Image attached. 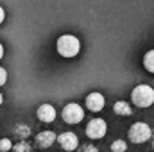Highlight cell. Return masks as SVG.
Listing matches in <instances>:
<instances>
[{"label":"cell","mask_w":154,"mask_h":152,"mask_svg":"<svg viewBox=\"0 0 154 152\" xmlns=\"http://www.w3.org/2000/svg\"><path fill=\"white\" fill-rule=\"evenodd\" d=\"M131 99H133V104L138 106V108H149L154 104V90L147 84H140L133 90L131 93Z\"/></svg>","instance_id":"6da1fadb"},{"label":"cell","mask_w":154,"mask_h":152,"mask_svg":"<svg viewBox=\"0 0 154 152\" xmlns=\"http://www.w3.org/2000/svg\"><path fill=\"white\" fill-rule=\"evenodd\" d=\"M81 50V43L75 36H70V34H65L57 39V52L63 56V57H74L79 54Z\"/></svg>","instance_id":"7a4b0ae2"},{"label":"cell","mask_w":154,"mask_h":152,"mask_svg":"<svg viewBox=\"0 0 154 152\" xmlns=\"http://www.w3.org/2000/svg\"><path fill=\"white\" fill-rule=\"evenodd\" d=\"M151 136H152V131H151V127H149L147 123H143V122H136V123H133L131 129H129V140H131L133 143H143V141H147Z\"/></svg>","instance_id":"3957f363"},{"label":"cell","mask_w":154,"mask_h":152,"mask_svg":"<svg viewBox=\"0 0 154 152\" xmlns=\"http://www.w3.org/2000/svg\"><path fill=\"white\" fill-rule=\"evenodd\" d=\"M106 131H108V125H106V122H104L102 118H93V120H90L88 125H86V134H88V138H91V140H100V138H104Z\"/></svg>","instance_id":"277c9868"},{"label":"cell","mask_w":154,"mask_h":152,"mask_svg":"<svg viewBox=\"0 0 154 152\" xmlns=\"http://www.w3.org/2000/svg\"><path fill=\"white\" fill-rule=\"evenodd\" d=\"M84 118V111L79 104H68L63 109V120L66 123H79Z\"/></svg>","instance_id":"5b68a950"},{"label":"cell","mask_w":154,"mask_h":152,"mask_svg":"<svg viewBox=\"0 0 154 152\" xmlns=\"http://www.w3.org/2000/svg\"><path fill=\"white\" fill-rule=\"evenodd\" d=\"M57 141H59V145L65 150H75L77 145H79V140H77V136L74 132H63V134H59Z\"/></svg>","instance_id":"8992f818"},{"label":"cell","mask_w":154,"mask_h":152,"mask_svg":"<svg viewBox=\"0 0 154 152\" xmlns=\"http://www.w3.org/2000/svg\"><path fill=\"white\" fill-rule=\"evenodd\" d=\"M104 104H106V100H104V97L100 93H90L86 97V108L90 111H95L97 113V111H100L104 108Z\"/></svg>","instance_id":"52a82bcc"},{"label":"cell","mask_w":154,"mask_h":152,"mask_svg":"<svg viewBox=\"0 0 154 152\" xmlns=\"http://www.w3.org/2000/svg\"><path fill=\"white\" fill-rule=\"evenodd\" d=\"M36 114H38L39 120L45 122V123H50V122L56 120V109H54L50 104H43V106H39Z\"/></svg>","instance_id":"ba28073f"},{"label":"cell","mask_w":154,"mask_h":152,"mask_svg":"<svg viewBox=\"0 0 154 152\" xmlns=\"http://www.w3.org/2000/svg\"><path fill=\"white\" fill-rule=\"evenodd\" d=\"M36 141H38V145L41 149H47V147H50L56 141V134L52 131H43V132H39L36 136Z\"/></svg>","instance_id":"9c48e42d"},{"label":"cell","mask_w":154,"mask_h":152,"mask_svg":"<svg viewBox=\"0 0 154 152\" xmlns=\"http://www.w3.org/2000/svg\"><path fill=\"white\" fill-rule=\"evenodd\" d=\"M113 109H115V113L120 114V116H129V114H131V106H129L127 102H124V100H118L115 106H113Z\"/></svg>","instance_id":"30bf717a"},{"label":"cell","mask_w":154,"mask_h":152,"mask_svg":"<svg viewBox=\"0 0 154 152\" xmlns=\"http://www.w3.org/2000/svg\"><path fill=\"white\" fill-rule=\"evenodd\" d=\"M143 66H145L151 74H154V50H149V52L145 54V57H143Z\"/></svg>","instance_id":"8fae6325"},{"label":"cell","mask_w":154,"mask_h":152,"mask_svg":"<svg viewBox=\"0 0 154 152\" xmlns=\"http://www.w3.org/2000/svg\"><path fill=\"white\" fill-rule=\"evenodd\" d=\"M125 149H127V145H125L124 140H116V141H113V145H111V150L113 152H124Z\"/></svg>","instance_id":"7c38bea8"},{"label":"cell","mask_w":154,"mask_h":152,"mask_svg":"<svg viewBox=\"0 0 154 152\" xmlns=\"http://www.w3.org/2000/svg\"><path fill=\"white\" fill-rule=\"evenodd\" d=\"M13 145H11V140H7V138H4V140H0V150L2 152H5V150H9Z\"/></svg>","instance_id":"4fadbf2b"},{"label":"cell","mask_w":154,"mask_h":152,"mask_svg":"<svg viewBox=\"0 0 154 152\" xmlns=\"http://www.w3.org/2000/svg\"><path fill=\"white\" fill-rule=\"evenodd\" d=\"M16 132H18L20 136H23V138H25V136H29V132H31V129H29L27 125H18V129H16Z\"/></svg>","instance_id":"5bb4252c"},{"label":"cell","mask_w":154,"mask_h":152,"mask_svg":"<svg viewBox=\"0 0 154 152\" xmlns=\"http://www.w3.org/2000/svg\"><path fill=\"white\" fill-rule=\"evenodd\" d=\"M14 150H18V152H23V150H31V147H29V145H27V143H18V145H16V147H14Z\"/></svg>","instance_id":"9a60e30c"},{"label":"cell","mask_w":154,"mask_h":152,"mask_svg":"<svg viewBox=\"0 0 154 152\" xmlns=\"http://www.w3.org/2000/svg\"><path fill=\"white\" fill-rule=\"evenodd\" d=\"M5 81H7V72L0 66V86H4V84H5Z\"/></svg>","instance_id":"2e32d148"},{"label":"cell","mask_w":154,"mask_h":152,"mask_svg":"<svg viewBox=\"0 0 154 152\" xmlns=\"http://www.w3.org/2000/svg\"><path fill=\"white\" fill-rule=\"evenodd\" d=\"M4 18H5V13H4V9H2V7H0V23H2V22H4Z\"/></svg>","instance_id":"e0dca14e"},{"label":"cell","mask_w":154,"mask_h":152,"mask_svg":"<svg viewBox=\"0 0 154 152\" xmlns=\"http://www.w3.org/2000/svg\"><path fill=\"white\" fill-rule=\"evenodd\" d=\"M2 56H4V47L0 45V59H2Z\"/></svg>","instance_id":"ac0fdd59"},{"label":"cell","mask_w":154,"mask_h":152,"mask_svg":"<svg viewBox=\"0 0 154 152\" xmlns=\"http://www.w3.org/2000/svg\"><path fill=\"white\" fill-rule=\"evenodd\" d=\"M2 100H4V99H2V93H0V106H2Z\"/></svg>","instance_id":"d6986e66"},{"label":"cell","mask_w":154,"mask_h":152,"mask_svg":"<svg viewBox=\"0 0 154 152\" xmlns=\"http://www.w3.org/2000/svg\"><path fill=\"white\" fill-rule=\"evenodd\" d=\"M152 149H154V141H152Z\"/></svg>","instance_id":"ffe728a7"}]
</instances>
